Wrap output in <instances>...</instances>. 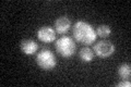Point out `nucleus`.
<instances>
[{
    "mask_svg": "<svg viewBox=\"0 0 131 87\" xmlns=\"http://www.w3.org/2000/svg\"><path fill=\"white\" fill-rule=\"evenodd\" d=\"M94 55H95L94 51L89 47L82 48L80 50V52H79V56L81 58V60L84 61V62H91L94 59Z\"/></svg>",
    "mask_w": 131,
    "mask_h": 87,
    "instance_id": "nucleus-8",
    "label": "nucleus"
},
{
    "mask_svg": "<svg viewBox=\"0 0 131 87\" xmlns=\"http://www.w3.org/2000/svg\"><path fill=\"white\" fill-rule=\"evenodd\" d=\"M93 51L96 56L101 58H108L114 55L115 52V46L109 40H101L97 44L94 45Z\"/></svg>",
    "mask_w": 131,
    "mask_h": 87,
    "instance_id": "nucleus-4",
    "label": "nucleus"
},
{
    "mask_svg": "<svg viewBox=\"0 0 131 87\" xmlns=\"http://www.w3.org/2000/svg\"><path fill=\"white\" fill-rule=\"evenodd\" d=\"M116 85L119 86V87H130L131 86V83H130L129 80H124V81H121L119 83H117Z\"/></svg>",
    "mask_w": 131,
    "mask_h": 87,
    "instance_id": "nucleus-11",
    "label": "nucleus"
},
{
    "mask_svg": "<svg viewBox=\"0 0 131 87\" xmlns=\"http://www.w3.org/2000/svg\"><path fill=\"white\" fill-rule=\"evenodd\" d=\"M118 75H119L122 80H129L131 75V67L129 63L121 64L119 69H118Z\"/></svg>",
    "mask_w": 131,
    "mask_h": 87,
    "instance_id": "nucleus-9",
    "label": "nucleus"
},
{
    "mask_svg": "<svg viewBox=\"0 0 131 87\" xmlns=\"http://www.w3.org/2000/svg\"><path fill=\"white\" fill-rule=\"evenodd\" d=\"M36 63L40 69L45 70V71H49L56 67L57 61L54 52L47 48H44L36 56Z\"/></svg>",
    "mask_w": 131,
    "mask_h": 87,
    "instance_id": "nucleus-2",
    "label": "nucleus"
},
{
    "mask_svg": "<svg viewBox=\"0 0 131 87\" xmlns=\"http://www.w3.org/2000/svg\"><path fill=\"white\" fill-rule=\"evenodd\" d=\"M56 50L61 57L69 58L74 55L77 50V45L71 37L62 36L56 41Z\"/></svg>",
    "mask_w": 131,
    "mask_h": 87,
    "instance_id": "nucleus-3",
    "label": "nucleus"
},
{
    "mask_svg": "<svg viewBox=\"0 0 131 87\" xmlns=\"http://www.w3.org/2000/svg\"><path fill=\"white\" fill-rule=\"evenodd\" d=\"M96 32V35L100 36V37H103V38H106V37H108L110 35V33H112V30H110V27L108 25H100L97 27V30L95 31Z\"/></svg>",
    "mask_w": 131,
    "mask_h": 87,
    "instance_id": "nucleus-10",
    "label": "nucleus"
},
{
    "mask_svg": "<svg viewBox=\"0 0 131 87\" xmlns=\"http://www.w3.org/2000/svg\"><path fill=\"white\" fill-rule=\"evenodd\" d=\"M73 35L77 41L83 44V45H89L93 44L96 40V32L93 28L91 24L84 21H78L74 24V28H73Z\"/></svg>",
    "mask_w": 131,
    "mask_h": 87,
    "instance_id": "nucleus-1",
    "label": "nucleus"
},
{
    "mask_svg": "<svg viewBox=\"0 0 131 87\" xmlns=\"http://www.w3.org/2000/svg\"><path fill=\"white\" fill-rule=\"evenodd\" d=\"M70 26L71 22L67 16H60L55 21V28L58 34L63 35L66 33H68V31L70 30Z\"/></svg>",
    "mask_w": 131,
    "mask_h": 87,
    "instance_id": "nucleus-6",
    "label": "nucleus"
},
{
    "mask_svg": "<svg viewBox=\"0 0 131 87\" xmlns=\"http://www.w3.org/2000/svg\"><path fill=\"white\" fill-rule=\"evenodd\" d=\"M37 37L43 43H52L56 39V31L49 26H43L37 31Z\"/></svg>",
    "mask_w": 131,
    "mask_h": 87,
    "instance_id": "nucleus-5",
    "label": "nucleus"
},
{
    "mask_svg": "<svg viewBox=\"0 0 131 87\" xmlns=\"http://www.w3.org/2000/svg\"><path fill=\"white\" fill-rule=\"evenodd\" d=\"M21 50L27 56L35 55L38 50V45L32 39H24L21 41Z\"/></svg>",
    "mask_w": 131,
    "mask_h": 87,
    "instance_id": "nucleus-7",
    "label": "nucleus"
}]
</instances>
